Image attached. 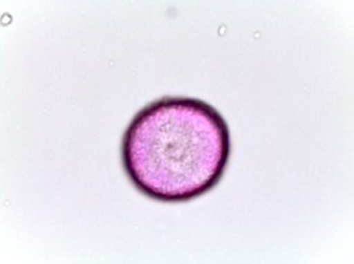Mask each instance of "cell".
I'll return each instance as SVG.
<instances>
[{"mask_svg":"<svg viewBox=\"0 0 354 264\" xmlns=\"http://www.w3.org/2000/svg\"><path fill=\"white\" fill-rule=\"evenodd\" d=\"M180 100L167 98L170 123L165 120L158 102H155L161 113L158 116L161 124H157L148 109L145 110L158 129L137 115L124 136V167L137 188L147 185L160 170L158 176L143 191L145 195L153 197L168 172L156 200H192L208 191L218 185L230 156V133L218 111L203 102L201 104L200 100L201 106L196 108V115L188 123L189 115L187 120L185 116L190 100H185L181 123H177Z\"/></svg>","mask_w":354,"mask_h":264,"instance_id":"obj_1","label":"cell"}]
</instances>
